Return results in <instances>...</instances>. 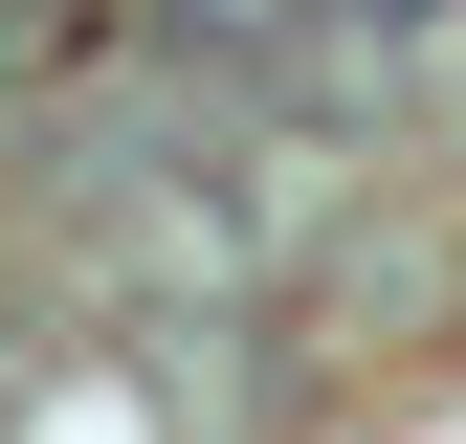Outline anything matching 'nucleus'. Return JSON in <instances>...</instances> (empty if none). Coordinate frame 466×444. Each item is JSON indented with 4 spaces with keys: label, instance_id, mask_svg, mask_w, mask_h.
<instances>
[{
    "label": "nucleus",
    "instance_id": "obj_2",
    "mask_svg": "<svg viewBox=\"0 0 466 444\" xmlns=\"http://www.w3.org/2000/svg\"><path fill=\"white\" fill-rule=\"evenodd\" d=\"M156 23H178V45H289L311 0H156Z\"/></svg>",
    "mask_w": 466,
    "mask_h": 444
},
{
    "label": "nucleus",
    "instance_id": "obj_1",
    "mask_svg": "<svg viewBox=\"0 0 466 444\" xmlns=\"http://www.w3.org/2000/svg\"><path fill=\"white\" fill-rule=\"evenodd\" d=\"M111 67V0H0V89H89Z\"/></svg>",
    "mask_w": 466,
    "mask_h": 444
},
{
    "label": "nucleus",
    "instance_id": "obj_3",
    "mask_svg": "<svg viewBox=\"0 0 466 444\" xmlns=\"http://www.w3.org/2000/svg\"><path fill=\"white\" fill-rule=\"evenodd\" d=\"M0 444H23V400H0Z\"/></svg>",
    "mask_w": 466,
    "mask_h": 444
}]
</instances>
